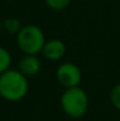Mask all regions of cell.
Segmentation results:
<instances>
[{
    "instance_id": "obj_3",
    "label": "cell",
    "mask_w": 120,
    "mask_h": 121,
    "mask_svg": "<svg viewBox=\"0 0 120 121\" xmlns=\"http://www.w3.org/2000/svg\"><path fill=\"white\" fill-rule=\"evenodd\" d=\"M46 37L39 26L28 24L21 27L17 34V45L24 54L38 55L42 52Z\"/></svg>"
},
{
    "instance_id": "obj_6",
    "label": "cell",
    "mask_w": 120,
    "mask_h": 121,
    "mask_svg": "<svg viewBox=\"0 0 120 121\" xmlns=\"http://www.w3.org/2000/svg\"><path fill=\"white\" fill-rule=\"evenodd\" d=\"M18 69L27 78L36 77L41 71V60L38 55L25 54L18 64Z\"/></svg>"
},
{
    "instance_id": "obj_4",
    "label": "cell",
    "mask_w": 120,
    "mask_h": 121,
    "mask_svg": "<svg viewBox=\"0 0 120 121\" xmlns=\"http://www.w3.org/2000/svg\"><path fill=\"white\" fill-rule=\"evenodd\" d=\"M55 78L64 88H71L80 86L82 80V73L78 65H76L74 62L66 61L57 67Z\"/></svg>"
},
{
    "instance_id": "obj_7",
    "label": "cell",
    "mask_w": 120,
    "mask_h": 121,
    "mask_svg": "<svg viewBox=\"0 0 120 121\" xmlns=\"http://www.w3.org/2000/svg\"><path fill=\"white\" fill-rule=\"evenodd\" d=\"M21 27H22L21 21L15 17L6 18L2 21V28L9 34H18V32L21 30Z\"/></svg>"
},
{
    "instance_id": "obj_1",
    "label": "cell",
    "mask_w": 120,
    "mask_h": 121,
    "mask_svg": "<svg viewBox=\"0 0 120 121\" xmlns=\"http://www.w3.org/2000/svg\"><path fill=\"white\" fill-rule=\"evenodd\" d=\"M59 101L64 114L73 120H78L85 117L89 106L88 94L80 86L65 88L60 95Z\"/></svg>"
},
{
    "instance_id": "obj_2",
    "label": "cell",
    "mask_w": 120,
    "mask_h": 121,
    "mask_svg": "<svg viewBox=\"0 0 120 121\" xmlns=\"http://www.w3.org/2000/svg\"><path fill=\"white\" fill-rule=\"evenodd\" d=\"M28 80L19 69H7L0 74V96L7 101H19L27 95Z\"/></svg>"
},
{
    "instance_id": "obj_11",
    "label": "cell",
    "mask_w": 120,
    "mask_h": 121,
    "mask_svg": "<svg viewBox=\"0 0 120 121\" xmlns=\"http://www.w3.org/2000/svg\"><path fill=\"white\" fill-rule=\"evenodd\" d=\"M1 30H2V21L0 20V31H1Z\"/></svg>"
},
{
    "instance_id": "obj_8",
    "label": "cell",
    "mask_w": 120,
    "mask_h": 121,
    "mask_svg": "<svg viewBox=\"0 0 120 121\" xmlns=\"http://www.w3.org/2000/svg\"><path fill=\"white\" fill-rule=\"evenodd\" d=\"M12 64V55L8 49L0 46V74L9 69Z\"/></svg>"
},
{
    "instance_id": "obj_9",
    "label": "cell",
    "mask_w": 120,
    "mask_h": 121,
    "mask_svg": "<svg viewBox=\"0 0 120 121\" xmlns=\"http://www.w3.org/2000/svg\"><path fill=\"white\" fill-rule=\"evenodd\" d=\"M110 102L117 111L120 112V82L114 85L110 91Z\"/></svg>"
},
{
    "instance_id": "obj_12",
    "label": "cell",
    "mask_w": 120,
    "mask_h": 121,
    "mask_svg": "<svg viewBox=\"0 0 120 121\" xmlns=\"http://www.w3.org/2000/svg\"><path fill=\"white\" fill-rule=\"evenodd\" d=\"M1 1H11V0H1Z\"/></svg>"
},
{
    "instance_id": "obj_10",
    "label": "cell",
    "mask_w": 120,
    "mask_h": 121,
    "mask_svg": "<svg viewBox=\"0 0 120 121\" xmlns=\"http://www.w3.org/2000/svg\"><path fill=\"white\" fill-rule=\"evenodd\" d=\"M71 1L72 0H45V4L53 11H61L65 9L71 4Z\"/></svg>"
},
{
    "instance_id": "obj_5",
    "label": "cell",
    "mask_w": 120,
    "mask_h": 121,
    "mask_svg": "<svg viewBox=\"0 0 120 121\" xmlns=\"http://www.w3.org/2000/svg\"><path fill=\"white\" fill-rule=\"evenodd\" d=\"M66 53V45L60 39L46 40L41 54L49 61H59L64 58Z\"/></svg>"
}]
</instances>
